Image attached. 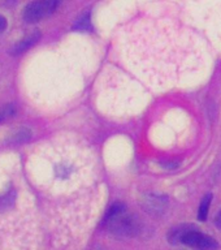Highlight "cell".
<instances>
[{
    "label": "cell",
    "mask_w": 221,
    "mask_h": 250,
    "mask_svg": "<svg viewBox=\"0 0 221 250\" xmlns=\"http://www.w3.org/2000/svg\"><path fill=\"white\" fill-rule=\"evenodd\" d=\"M210 205H211V194H207L206 197L202 199L201 206H199V210H198L199 220H202V222L206 220L207 215H208V210H210Z\"/></svg>",
    "instance_id": "5b68a950"
},
{
    "label": "cell",
    "mask_w": 221,
    "mask_h": 250,
    "mask_svg": "<svg viewBox=\"0 0 221 250\" xmlns=\"http://www.w3.org/2000/svg\"><path fill=\"white\" fill-rule=\"evenodd\" d=\"M39 37H40V34H39L38 31H34V33H31V34H29L27 37H25V38L21 39L19 43H16L15 47L12 48V54L20 55L22 54V52H25V51H27L30 47H33L35 43L38 42Z\"/></svg>",
    "instance_id": "277c9868"
},
{
    "label": "cell",
    "mask_w": 221,
    "mask_h": 250,
    "mask_svg": "<svg viewBox=\"0 0 221 250\" xmlns=\"http://www.w3.org/2000/svg\"><path fill=\"white\" fill-rule=\"evenodd\" d=\"M181 242L185 245L194 248L198 250H216L218 249V242L215 241L214 238L203 234L197 230H186L180 236Z\"/></svg>",
    "instance_id": "3957f363"
},
{
    "label": "cell",
    "mask_w": 221,
    "mask_h": 250,
    "mask_svg": "<svg viewBox=\"0 0 221 250\" xmlns=\"http://www.w3.org/2000/svg\"><path fill=\"white\" fill-rule=\"evenodd\" d=\"M124 211H125V206L122 205V203L120 202L113 203L112 206L109 207L108 212H107V216H105V220H108V219L113 218V216H116V215L124 212Z\"/></svg>",
    "instance_id": "52a82bcc"
},
{
    "label": "cell",
    "mask_w": 221,
    "mask_h": 250,
    "mask_svg": "<svg viewBox=\"0 0 221 250\" xmlns=\"http://www.w3.org/2000/svg\"><path fill=\"white\" fill-rule=\"evenodd\" d=\"M13 115H15V107L12 104H5L0 107V123H3Z\"/></svg>",
    "instance_id": "8992f818"
},
{
    "label": "cell",
    "mask_w": 221,
    "mask_h": 250,
    "mask_svg": "<svg viewBox=\"0 0 221 250\" xmlns=\"http://www.w3.org/2000/svg\"><path fill=\"white\" fill-rule=\"evenodd\" d=\"M107 223H108L109 230L117 237H133L141 229L140 220L133 215L125 214V211L108 219Z\"/></svg>",
    "instance_id": "6da1fadb"
},
{
    "label": "cell",
    "mask_w": 221,
    "mask_h": 250,
    "mask_svg": "<svg viewBox=\"0 0 221 250\" xmlns=\"http://www.w3.org/2000/svg\"><path fill=\"white\" fill-rule=\"evenodd\" d=\"M7 29V19L0 15V33Z\"/></svg>",
    "instance_id": "9c48e42d"
},
{
    "label": "cell",
    "mask_w": 221,
    "mask_h": 250,
    "mask_svg": "<svg viewBox=\"0 0 221 250\" xmlns=\"http://www.w3.org/2000/svg\"><path fill=\"white\" fill-rule=\"evenodd\" d=\"M90 17L89 15H83L81 19L78 20L77 23H76V29H80V30H87L90 29Z\"/></svg>",
    "instance_id": "ba28073f"
},
{
    "label": "cell",
    "mask_w": 221,
    "mask_h": 250,
    "mask_svg": "<svg viewBox=\"0 0 221 250\" xmlns=\"http://www.w3.org/2000/svg\"><path fill=\"white\" fill-rule=\"evenodd\" d=\"M215 224H216V227H218V228H220V229H221V211L218 214V216H216Z\"/></svg>",
    "instance_id": "30bf717a"
},
{
    "label": "cell",
    "mask_w": 221,
    "mask_h": 250,
    "mask_svg": "<svg viewBox=\"0 0 221 250\" xmlns=\"http://www.w3.org/2000/svg\"><path fill=\"white\" fill-rule=\"evenodd\" d=\"M59 5L58 0H34L25 7L22 17L25 22L34 23L52 15Z\"/></svg>",
    "instance_id": "7a4b0ae2"
}]
</instances>
